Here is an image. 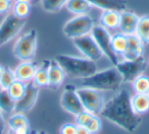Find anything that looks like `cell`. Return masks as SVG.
Instances as JSON below:
<instances>
[{"label": "cell", "mask_w": 149, "mask_h": 134, "mask_svg": "<svg viewBox=\"0 0 149 134\" xmlns=\"http://www.w3.org/2000/svg\"><path fill=\"white\" fill-rule=\"evenodd\" d=\"M74 47L77 48V50L84 56V58L88 60H91L93 62L99 61L102 58L103 54H102L101 50L97 46L96 42L92 38L91 35H86L83 37L76 38L72 40Z\"/></svg>", "instance_id": "cell-9"}, {"label": "cell", "mask_w": 149, "mask_h": 134, "mask_svg": "<svg viewBox=\"0 0 149 134\" xmlns=\"http://www.w3.org/2000/svg\"><path fill=\"white\" fill-rule=\"evenodd\" d=\"M148 63H149V61H148Z\"/></svg>", "instance_id": "cell-44"}, {"label": "cell", "mask_w": 149, "mask_h": 134, "mask_svg": "<svg viewBox=\"0 0 149 134\" xmlns=\"http://www.w3.org/2000/svg\"><path fill=\"white\" fill-rule=\"evenodd\" d=\"M39 133H40V134H46V133H45V132H43V131H41V132H39Z\"/></svg>", "instance_id": "cell-41"}, {"label": "cell", "mask_w": 149, "mask_h": 134, "mask_svg": "<svg viewBox=\"0 0 149 134\" xmlns=\"http://www.w3.org/2000/svg\"><path fill=\"white\" fill-rule=\"evenodd\" d=\"M77 93L85 111L94 115H100L106 103L102 91L90 87H81L77 89Z\"/></svg>", "instance_id": "cell-6"}, {"label": "cell", "mask_w": 149, "mask_h": 134, "mask_svg": "<svg viewBox=\"0 0 149 134\" xmlns=\"http://www.w3.org/2000/svg\"><path fill=\"white\" fill-rule=\"evenodd\" d=\"M74 117H76V124L78 126L85 127L92 134H98L101 131L102 123L98 115H94L84 110L83 112H81Z\"/></svg>", "instance_id": "cell-13"}, {"label": "cell", "mask_w": 149, "mask_h": 134, "mask_svg": "<svg viewBox=\"0 0 149 134\" xmlns=\"http://www.w3.org/2000/svg\"><path fill=\"white\" fill-rule=\"evenodd\" d=\"M127 43H128L127 36L123 33L114 34L113 36H111V47L113 52L118 56L123 55L124 52L126 51Z\"/></svg>", "instance_id": "cell-25"}, {"label": "cell", "mask_w": 149, "mask_h": 134, "mask_svg": "<svg viewBox=\"0 0 149 134\" xmlns=\"http://www.w3.org/2000/svg\"><path fill=\"white\" fill-rule=\"evenodd\" d=\"M131 105L134 112L138 115H143L149 112V96L148 93H135L131 97Z\"/></svg>", "instance_id": "cell-21"}, {"label": "cell", "mask_w": 149, "mask_h": 134, "mask_svg": "<svg viewBox=\"0 0 149 134\" xmlns=\"http://www.w3.org/2000/svg\"><path fill=\"white\" fill-rule=\"evenodd\" d=\"M60 106L64 111L74 116L84 111V107L77 93V87L72 85H68L64 87L60 97Z\"/></svg>", "instance_id": "cell-11"}, {"label": "cell", "mask_w": 149, "mask_h": 134, "mask_svg": "<svg viewBox=\"0 0 149 134\" xmlns=\"http://www.w3.org/2000/svg\"><path fill=\"white\" fill-rule=\"evenodd\" d=\"M65 72L55 60H50L48 68V87L56 89L63 83L65 79Z\"/></svg>", "instance_id": "cell-17"}, {"label": "cell", "mask_w": 149, "mask_h": 134, "mask_svg": "<svg viewBox=\"0 0 149 134\" xmlns=\"http://www.w3.org/2000/svg\"><path fill=\"white\" fill-rule=\"evenodd\" d=\"M15 101L8 95L6 89L0 91V110L3 114H11L15 112Z\"/></svg>", "instance_id": "cell-24"}, {"label": "cell", "mask_w": 149, "mask_h": 134, "mask_svg": "<svg viewBox=\"0 0 149 134\" xmlns=\"http://www.w3.org/2000/svg\"><path fill=\"white\" fill-rule=\"evenodd\" d=\"M3 70H4V66H2L1 64H0V77H1V75H2Z\"/></svg>", "instance_id": "cell-38"}, {"label": "cell", "mask_w": 149, "mask_h": 134, "mask_svg": "<svg viewBox=\"0 0 149 134\" xmlns=\"http://www.w3.org/2000/svg\"><path fill=\"white\" fill-rule=\"evenodd\" d=\"M56 62L64 70L65 74L74 78L83 79L97 71V65L95 62L88 60L84 57L58 54L54 58Z\"/></svg>", "instance_id": "cell-2"}, {"label": "cell", "mask_w": 149, "mask_h": 134, "mask_svg": "<svg viewBox=\"0 0 149 134\" xmlns=\"http://www.w3.org/2000/svg\"><path fill=\"white\" fill-rule=\"evenodd\" d=\"M39 96V87H36L32 81L27 82V87L24 96L15 102V112L17 113H27L31 111L36 105Z\"/></svg>", "instance_id": "cell-12"}, {"label": "cell", "mask_w": 149, "mask_h": 134, "mask_svg": "<svg viewBox=\"0 0 149 134\" xmlns=\"http://www.w3.org/2000/svg\"><path fill=\"white\" fill-rule=\"evenodd\" d=\"M41 0H32L31 1V4H37V3H39Z\"/></svg>", "instance_id": "cell-39"}, {"label": "cell", "mask_w": 149, "mask_h": 134, "mask_svg": "<svg viewBox=\"0 0 149 134\" xmlns=\"http://www.w3.org/2000/svg\"><path fill=\"white\" fill-rule=\"evenodd\" d=\"M90 35L96 42L99 49L101 50L102 54L110 61L113 66H116L118 63V57L113 52L111 47V36H110L108 30L103 27L102 25H94Z\"/></svg>", "instance_id": "cell-8"}, {"label": "cell", "mask_w": 149, "mask_h": 134, "mask_svg": "<svg viewBox=\"0 0 149 134\" xmlns=\"http://www.w3.org/2000/svg\"><path fill=\"white\" fill-rule=\"evenodd\" d=\"M7 126L9 129H17L19 127H30L29 121H28L27 117L24 115V113H17L15 112V114L10 116L7 120Z\"/></svg>", "instance_id": "cell-27"}, {"label": "cell", "mask_w": 149, "mask_h": 134, "mask_svg": "<svg viewBox=\"0 0 149 134\" xmlns=\"http://www.w3.org/2000/svg\"><path fill=\"white\" fill-rule=\"evenodd\" d=\"M120 12L116 10H102L100 15V25L106 30H114L118 27Z\"/></svg>", "instance_id": "cell-20"}, {"label": "cell", "mask_w": 149, "mask_h": 134, "mask_svg": "<svg viewBox=\"0 0 149 134\" xmlns=\"http://www.w3.org/2000/svg\"><path fill=\"white\" fill-rule=\"evenodd\" d=\"M139 21V16L134 12L124 10L120 12L118 29L124 35H134Z\"/></svg>", "instance_id": "cell-15"}, {"label": "cell", "mask_w": 149, "mask_h": 134, "mask_svg": "<svg viewBox=\"0 0 149 134\" xmlns=\"http://www.w3.org/2000/svg\"><path fill=\"white\" fill-rule=\"evenodd\" d=\"M6 134H17V133L15 131V130H13V129H9V128H8V130H7Z\"/></svg>", "instance_id": "cell-37"}, {"label": "cell", "mask_w": 149, "mask_h": 134, "mask_svg": "<svg viewBox=\"0 0 149 134\" xmlns=\"http://www.w3.org/2000/svg\"><path fill=\"white\" fill-rule=\"evenodd\" d=\"M50 60H43L40 64H38L37 70L35 72L32 82L40 87H48V68H49Z\"/></svg>", "instance_id": "cell-19"}, {"label": "cell", "mask_w": 149, "mask_h": 134, "mask_svg": "<svg viewBox=\"0 0 149 134\" xmlns=\"http://www.w3.org/2000/svg\"><path fill=\"white\" fill-rule=\"evenodd\" d=\"M26 87H27V83L24 82V81L15 79V80L7 87L6 91H7V93H8V95L17 102L24 96V93H25V91H26Z\"/></svg>", "instance_id": "cell-26"}, {"label": "cell", "mask_w": 149, "mask_h": 134, "mask_svg": "<svg viewBox=\"0 0 149 134\" xmlns=\"http://www.w3.org/2000/svg\"><path fill=\"white\" fill-rule=\"evenodd\" d=\"M15 0H0V15H6L11 12Z\"/></svg>", "instance_id": "cell-32"}, {"label": "cell", "mask_w": 149, "mask_h": 134, "mask_svg": "<svg viewBox=\"0 0 149 134\" xmlns=\"http://www.w3.org/2000/svg\"><path fill=\"white\" fill-rule=\"evenodd\" d=\"M148 96H149V93H148Z\"/></svg>", "instance_id": "cell-43"}, {"label": "cell", "mask_w": 149, "mask_h": 134, "mask_svg": "<svg viewBox=\"0 0 149 134\" xmlns=\"http://www.w3.org/2000/svg\"><path fill=\"white\" fill-rule=\"evenodd\" d=\"M32 4L31 3H26V2H13V9H11V13L15 15L17 17L22 19H25L26 17L29 16L31 13Z\"/></svg>", "instance_id": "cell-30"}, {"label": "cell", "mask_w": 149, "mask_h": 134, "mask_svg": "<svg viewBox=\"0 0 149 134\" xmlns=\"http://www.w3.org/2000/svg\"><path fill=\"white\" fill-rule=\"evenodd\" d=\"M133 89L135 93H149V77L140 74L133 80Z\"/></svg>", "instance_id": "cell-29"}, {"label": "cell", "mask_w": 149, "mask_h": 134, "mask_svg": "<svg viewBox=\"0 0 149 134\" xmlns=\"http://www.w3.org/2000/svg\"><path fill=\"white\" fill-rule=\"evenodd\" d=\"M29 134H40V133L38 131H36V130H30Z\"/></svg>", "instance_id": "cell-40"}, {"label": "cell", "mask_w": 149, "mask_h": 134, "mask_svg": "<svg viewBox=\"0 0 149 134\" xmlns=\"http://www.w3.org/2000/svg\"><path fill=\"white\" fill-rule=\"evenodd\" d=\"M5 127H6V122H5V119H4V117H3L2 111L0 110V134L4 133Z\"/></svg>", "instance_id": "cell-34"}, {"label": "cell", "mask_w": 149, "mask_h": 134, "mask_svg": "<svg viewBox=\"0 0 149 134\" xmlns=\"http://www.w3.org/2000/svg\"><path fill=\"white\" fill-rule=\"evenodd\" d=\"M0 91H2V89H1V87H0Z\"/></svg>", "instance_id": "cell-42"}, {"label": "cell", "mask_w": 149, "mask_h": 134, "mask_svg": "<svg viewBox=\"0 0 149 134\" xmlns=\"http://www.w3.org/2000/svg\"><path fill=\"white\" fill-rule=\"evenodd\" d=\"M65 8L72 14L81 15L88 14L91 11L92 5L87 0H68L65 3Z\"/></svg>", "instance_id": "cell-22"}, {"label": "cell", "mask_w": 149, "mask_h": 134, "mask_svg": "<svg viewBox=\"0 0 149 134\" xmlns=\"http://www.w3.org/2000/svg\"><path fill=\"white\" fill-rule=\"evenodd\" d=\"M38 46V34L35 30L22 35L13 45V53L19 61H30L36 56Z\"/></svg>", "instance_id": "cell-4"}, {"label": "cell", "mask_w": 149, "mask_h": 134, "mask_svg": "<svg viewBox=\"0 0 149 134\" xmlns=\"http://www.w3.org/2000/svg\"><path fill=\"white\" fill-rule=\"evenodd\" d=\"M77 124L65 123L60 127V134H76Z\"/></svg>", "instance_id": "cell-33"}, {"label": "cell", "mask_w": 149, "mask_h": 134, "mask_svg": "<svg viewBox=\"0 0 149 134\" xmlns=\"http://www.w3.org/2000/svg\"><path fill=\"white\" fill-rule=\"evenodd\" d=\"M116 67L122 75L123 81L133 82V80L137 76L143 74L146 63L144 57H140L136 60H124L122 62H118Z\"/></svg>", "instance_id": "cell-10"}, {"label": "cell", "mask_w": 149, "mask_h": 134, "mask_svg": "<svg viewBox=\"0 0 149 134\" xmlns=\"http://www.w3.org/2000/svg\"><path fill=\"white\" fill-rule=\"evenodd\" d=\"M15 75L13 69L10 67H4L3 73L0 77V87L2 89H7V87L15 80Z\"/></svg>", "instance_id": "cell-31"}, {"label": "cell", "mask_w": 149, "mask_h": 134, "mask_svg": "<svg viewBox=\"0 0 149 134\" xmlns=\"http://www.w3.org/2000/svg\"><path fill=\"white\" fill-rule=\"evenodd\" d=\"M94 19L89 14L76 15L70 19L63 25L62 32L68 39H76V38L83 37L90 35L94 27Z\"/></svg>", "instance_id": "cell-5"}, {"label": "cell", "mask_w": 149, "mask_h": 134, "mask_svg": "<svg viewBox=\"0 0 149 134\" xmlns=\"http://www.w3.org/2000/svg\"><path fill=\"white\" fill-rule=\"evenodd\" d=\"M135 35L141 40L143 44H149V15L139 17Z\"/></svg>", "instance_id": "cell-23"}, {"label": "cell", "mask_w": 149, "mask_h": 134, "mask_svg": "<svg viewBox=\"0 0 149 134\" xmlns=\"http://www.w3.org/2000/svg\"><path fill=\"white\" fill-rule=\"evenodd\" d=\"M76 134H92V133L88 129H86L85 127L77 125V132H76Z\"/></svg>", "instance_id": "cell-35"}, {"label": "cell", "mask_w": 149, "mask_h": 134, "mask_svg": "<svg viewBox=\"0 0 149 134\" xmlns=\"http://www.w3.org/2000/svg\"><path fill=\"white\" fill-rule=\"evenodd\" d=\"M100 116L130 133L136 131L142 121L141 116L133 110L128 89H120L118 95L105 103Z\"/></svg>", "instance_id": "cell-1"}, {"label": "cell", "mask_w": 149, "mask_h": 134, "mask_svg": "<svg viewBox=\"0 0 149 134\" xmlns=\"http://www.w3.org/2000/svg\"><path fill=\"white\" fill-rule=\"evenodd\" d=\"M26 25L25 19H22L8 13L0 23V47L6 45L19 35Z\"/></svg>", "instance_id": "cell-7"}, {"label": "cell", "mask_w": 149, "mask_h": 134, "mask_svg": "<svg viewBox=\"0 0 149 134\" xmlns=\"http://www.w3.org/2000/svg\"><path fill=\"white\" fill-rule=\"evenodd\" d=\"M88 2L97 8L102 10H116L122 11L126 10L128 6L127 0H87Z\"/></svg>", "instance_id": "cell-18"}, {"label": "cell", "mask_w": 149, "mask_h": 134, "mask_svg": "<svg viewBox=\"0 0 149 134\" xmlns=\"http://www.w3.org/2000/svg\"><path fill=\"white\" fill-rule=\"evenodd\" d=\"M123 83V77L116 66L96 71L94 74L81 80L82 87H90L100 91H113L120 89Z\"/></svg>", "instance_id": "cell-3"}, {"label": "cell", "mask_w": 149, "mask_h": 134, "mask_svg": "<svg viewBox=\"0 0 149 134\" xmlns=\"http://www.w3.org/2000/svg\"><path fill=\"white\" fill-rule=\"evenodd\" d=\"M15 2H26V3H31L32 0H15Z\"/></svg>", "instance_id": "cell-36"}, {"label": "cell", "mask_w": 149, "mask_h": 134, "mask_svg": "<svg viewBox=\"0 0 149 134\" xmlns=\"http://www.w3.org/2000/svg\"><path fill=\"white\" fill-rule=\"evenodd\" d=\"M38 64L36 62L32 61H21V63L13 69L15 71V78L17 80L24 81V82H29V81H32L34 75H35V72L37 70Z\"/></svg>", "instance_id": "cell-16"}, {"label": "cell", "mask_w": 149, "mask_h": 134, "mask_svg": "<svg viewBox=\"0 0 149 134\" xmlns=\"http://www.w3.org/2000/svg\"><path fill=\"white\" fill-rule=\"evenodd\" d=\"M68 0H41L40 4L44 11L49 13L58 12L62 7L65 6Z\"/></svg>", "instance_id": "cell-28"}, {"label": "cell", "mask_w": 149, "mask_h": 134, "mask_svg": "<svg viewBox=\"0 0 149 134\" xmlns=\"http://www.w3.org/2000/svg\"><path fill=\"white\" fill-rule=\"evenodd\" d=\"M128 43H127L126 51L123 54L125 60H136L140 57H143L144 54V44L136 35L127 36Z\"/></svg>", "instance_id": "cell-14"}]
</instances>
